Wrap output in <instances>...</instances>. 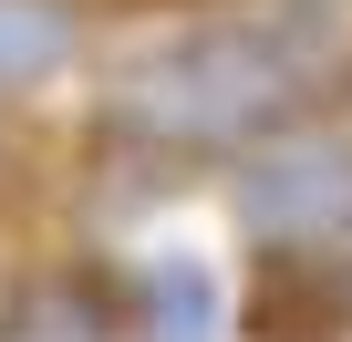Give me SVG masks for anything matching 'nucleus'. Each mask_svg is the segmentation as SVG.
<instances>
[{"label":"nucleus","mask_w":352,"mask_h":342,"mask_svg":"<svg viewBox=\"0 0 352 342\" xmlns=\"http://www.w3.org/2000/svg\"><path fill=\"white\" fill-rule=\"evenodd\" d=\"M311 249H280L270 259V290L249 301V342H331L342 332V311H352V290H311Z\"/></svg>","instance_id":"3"},{"label":"nucleus","mask_w":352,"mask_h":342,"mask_svg":"<svg viewBox=\"0 0 352 342\" xmlns=\"http://www.w3.org/2000/svg\"><path fill=\"white\" fill-rule=\"evenodd\" d=\"M342 63H352V0H280V11L197 21L114 73V125L176 156L259 145L290 135V114H311L342 83Z\"/></svg>","instance_id":"1"},{"label":"nucleus","mask_w":352,"mask_h":342,"mask_svg":"<svg viewBox=\"0 0 352 342\" xmlns=\"http://www.w3.org/2000/svg\"><path fill=\"white\" fill-rule=\"evenodd\" d=\"M135 311H145V342H218V280L187 249L135 270Z\"/></svg>","instance_id":"5"},{"label":"nucleus","mask_w":352,"mask_h":342,"mask_svg":"<svg viewBox=\"0 0 352 342\" xmlns=\"http://www.w3.org/2000/svg\"><path fill=\"white\" fill-rule=\"evenodd\" d=\"M239 218L270 249H331L352 228V135L290 125L280 145H249V166H239Z\"/></svg>","instance_id":"2"},{"label":"nucleus","mask_w":352,"mask_h":342,"mask_svg":"<svg viewBox=\"0 0 352 342\" xmlns=\"http://www.w3.org/2000/svg\"><path fill=\"white\" fill-rule=\"evenodd\" d=\"M73 52H83V11L73 0H0V94L52 83Z\"/></svg>","instance_id":"4"}]
</instances>
